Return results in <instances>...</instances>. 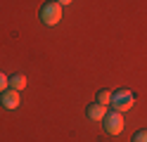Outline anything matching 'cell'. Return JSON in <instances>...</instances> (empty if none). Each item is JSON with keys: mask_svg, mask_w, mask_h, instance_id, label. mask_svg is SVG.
<instances>
[{"mask_svg": "<svg viewBox=\"0 0 147 142\" xmlns=\"http://www.w3.org/2000/svg\"><path fill=\"white\" fill-rule=\"evenodd\" d=\"M62 17H64V7L59 3H55V0H50V3H45L40 7V22L45 26H57L62 22Z\"/></svg>", "mask_w": 147, "mask_h": 142, "instance_id": "cell-1", "label": "cell"}, {"mask_svg": "<svg viewBox=\"0 0 147 142\" xmlns=\"http://www.w3.org/2000/svg\"><path fill=\"white\" fill-rule=\"evenodd\" d=\"M133 104H135V92L133 90H128V88H121V90H114L112 92V107L116 111H128V109H133Z\"/></svg>", "mask_w": 147, "mask_h": 142, "instance_id": "cell-2", "label": "cell"}, {"mask_svg": "<svg viewBox=\"0 0 147 142\" xmlns=\"http://www.w3.org/2000/svg\"><path fill=\"white\" fill-rule=\"evenodd\" d=\"M102 126H105V133L107 135H119L123 130V114L121 111H107V116L102 118Z\"/></svg>", "mask_w": 147, "mask_h": 142, "instance_id": "cell-3", "label": "cell"}, {"mask_svg": "<svg viewBox=\"0 0 147 142\" xmlns=\"http://www.w3.org/2000/svg\"><path fill=\"white\" fill-rule=\"evenodd\" d=\"M0 104H3V109H19V104H22V97H19V90H12V88H7L0 92Z\"/></svg>", "mask_w": 147, "mask_h": 142, "instance_id": "cell-4", "label": "cell"}, {"mask_svg": "<svg viewBox=\"0 0 147 142\" xmlns=\"http://www.w3.org/2000/svg\"><path fill=\"white\" fill-rule=\"evenodd\" d=\"M86 116L90 118V121H102L105 116H107V107H102V104H90V107L86 109Z\"/></svg>", "mask_w": 147, "mask_h": 142, "instance_id": "cell-5", "label": "cell"}, {"mask_svg": "<svg viewBox=\"0 0 147 142\" xmlns=\"http://www.w3.org/2000/svg\"><path fill=\"white\" fill-rule=\"evenodd\" d=\"M26 83H29V81H26L24 73H12V76H10V88H12V90H24Z\"/></svg>", "mask_w": 147, "mask_h": 142, "instance_id": "cell-6", "label": "cell"}, {"mask_svg": "<svg viewBox=\"0 0 147 142\" xmlns=\"http://www.w3.org/2000/svg\"><path fill=\"white\" fill-rule=\"evenodd\" d=\"M97 104L109 107L112 104V90H97Z\"/></svg>", "mask_w": 147, "mask_h": 142, "instance_id": "cell-7", "label": "cell"}, {"mask_svg": "<svg viewBox=\"0 0 147 142\" xmlns=\"http://www.w3.org/2000/svg\"><path fill=\"white\" fill-rule=\"evenodd\" d=\"M7 88H10V76H5L3 71H0V92L7 90Z\"/></svg>", "mask_w": 147, "mask_h": 142, "instance_id": "cell-8", "label": "cell"}, {"mask_svg": "<svg viewBox=\"0 0 147 142\" xmlns=\"http://www.w3.org/2000/svg\"><path fill=\"white\" fill-rule=\"evenodd\" d=\"M133 142H147V130H138L133 135Z\"/></svg>", "mask_w": 147, "mask_h": 142, "instance_id": "cell-9", "label": "cell"}, {"mask_svg": "<svg viewBox=\"0 0 147 142\" xmlns=\"http://www.w3.org/2000/svg\"><path fill=\"white\" fill-rule=\"evenodd\" d=\"M55 3H59V5L64 7V5H71V3H74V0H55Z\"/></svg>", "mask_w": 147, "mask_h": 142, "instance_id": "cell-10", "label": "cell"}]
</instances>
